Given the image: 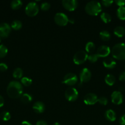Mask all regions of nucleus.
<instances>
[{
	"label": "nucleus",
	"mask_w": 125,
	"mask_h": 125,
	"mask_svg": "<svg viewBox=\"0 0 125 125\" xmlns=\"http://www.w3.org/2000/svg\"><path fill=\"white\" fill-rule=\"evenodd\" d=\"M119 123L120 125H125V114L120 117L119 119Z\"/></svg>",
	"instance_id": "nucleus-37"
},
{
	"label": "nucleus",
	"mask_w": 125,
	"mask_h": 125,
	"mask_svg": "<svg viewBox=\"0 0 125 125\" xmlns=\"http://www.w3.org/2000/svg\"><path fill=\"white\" fill-rule=\"evenodd\" d=\"M4 104V100L3 97L0 95V107H2Z\"/></svg>",
	"instance_id": "nucleus-40"
},
{
	"label": "nucleus",
	"mask_w": 125,
	"mask_h": 125,
	"mask_svg": "<svg viewBox=\"0 0 125 125\" xmlns=\"http://www.w3.org/2000/svg\"><path fill=\"white\" fill-rule=\"evenodd\" d=\"M116 15L119 19L125 20V7H120L116 10Z\"/></svg>",
	"instance_id": "nucleus-21"
},
{
	"label": "nucleus",
	"mask_w": 125,
	"mask_h": 125,
	"mask_svg": "<svg viewBox=\"0 0 125 125\" xmlns=\"http://www.w3.org/2000/svg\"><path fill=\"white\" fill-rule=\"evenodd\" d=\"M115 2L120 7H124L125 5V0H116Z\"/></svg>",
	"instance_id": "nucleus-35"
},
{
	"label": "nucleus",
	"mask_w": 125,
	"mask_h": 125,
	"mask_svg": "<svg viewBox=\"0 0 125 125\" xmlns=\"http://www.w3.org/2000/svg\"><path fill=\"white\" fill-rule=\"evenodd\" d=\"M98 56H97L96 54H92L88 56V60L91 62V63H95L98 60Z\"/></svg>",
	"instance_id": "nucleus-31"
},
{
	"label": "nucleus",
	"mask_w": 125,
	"mask_h": 125,
	"mask_svg": "<svg viewBox=\"0 0 125 125\" xmlns=\"http://www.w3.org/2000/svg\"><path fill=\"white\" fill-rule=\"evenodd\" d=\"M7 68H8V67L6 63H3V62L0 63V71L1 72H5V71L7 70Z\"/></svg>",
	"instance_id": "nucleus-36"
},
{
	"label": "nucleus",
	"mask_w": 125,
	"mask_h": 125,
	"mask_svg": "<svg viewBox=\"0 0 125 125\" xmlns=\"http://www.w3.org/2000/svg\"><path fill=\"white\" fill-rule=\"evenodd\" d=\"M21 125H32V124L31 123H29V122H27V121H23L21 123Z\"/></svg>",
	"instance_id": "nucleus-41"
},
{
	"label": "nucleus",
	"mask_w": 125,
	"mask_h": 125,
	"mask_svg": "<svg viewBox=\"0 0 125 125\" xmlns=\"http://www.w3.org/2000/svg\"><path fill=\"white\" fill-rule=\"evenodd\" d=\"M65 98L69 101H75L78 97V92L76 89L69 87L65 92Z\"/></svg>",
	"instance_id": "nucleus-7"
},
{
	"label": "nucleus",
	"mask_w": 125,
	"mask_h": 125,
	"mask_svg": "<svg viewBox=\"0 0 125 125\" xmlns=\"http://www.w3.org/2000/svg\"><path fill=\"white\" fill-rule=\"evenodd\" d=\"M111 50L108 46L102 45L99 46L97 50L96 54L98 57H107L110 54Z\"/></svg>",
	"instance_id": "nucleus-14"
},
{
	"label": "nucleus",
	"mask_w": 125,
	"mask_h": 125,
	"mask_svg": "<svg viewBox=\"0 0 125 125\" xmlns=\"http://www.w3.org/2000/svg\"><path fill=\"white\" fill-rule=\"evenodd\" d=\"M50 7V3H49V2H43V3H42L41 5H40V9H41V10H42L44 11L48 10H49Z\"/></svg>",
	"instance_id": "nucleus-33"
},
{
	"label": "nucleus",
	"mask_w": 125,
	"mask_h": 125,
	"mask_svg": "<svg viewBox=\"0 0 125 125\" xmlns=\"http://www.w3.org/2000/svg\"><path fill=\"white\" fill-rule=\"evenodd\" d=\"M23 86L20 83L17 81L10 82L7 87V95L11 98L17 99L20 98L23 94Z\"/></svg>",
	"instance_id": "nucleus-1"
},
{
	"label": "nucleus",
	"mask_w": 125,
	"mask_h": 125,
	"mask_svg": "<svg viewBox=\"0 0 125 125\" xmlns=\"http://www.w3.org/2000/svg\"><path fill=\"white\" fill-rule=\"evenodd\" d=\"M8 50L7 48L4 45H0V58L4 57L7 55Z\"/></svg>",
	"instance_id": "nucleus-29"
},
{
	"label": "nucleus",
	"mask_w": 125,
	"mask_h": 125,
	"mask_svg": "<svg viewBox=\"0 0 125 125\" xmlns=\"http://www.w3.org/2000/svg\"><path fill=\"white\" fill-rule=\"evenodd\" d=\"M98 97L95 94L93 93H89L85 95L83 98V101L87 105H93L95 104L98 102Z\"/></svg>",
	"instance_id": "nucleus-12"
},
{
	"label": "nucleus",
	"mask_w": 125,
	"mask_h": 125,
	"mask_svg": "<svg viewBox=\"0 0 125 125\" xmlns=\"http://www.w3.org/2000/svg\"><path fill=\"white\" fill-rule=\"evenodd\" d=\"M69 22L71 23H72V24H74V20L72 19V18H71V19H69Z\"/></svg>",
	"instance_id": "nucleus-42"
},
{
	"label": "nucleus",
	"mask_w": 125,
	"mask_h": 125,
	"mask_svg": "<svg viewBox=\"0 0 125 125\" xmlns=\"http://www.w3.org/2000/svg\"><path fill=\"white\" fill-rule=\"evenodd\" d=\"M39 12V6L35 2H30L25 7V13L29 17H34Z\"/></svg>",
	"instance_id": "nucleus-5"
},
{
	"label": "nucleus",
	"mask_w": 125,
	"mask_h": 125,
	"mask_svg": "<svg viewBox=\"0 0 125 125\" xmlns=\"http://www.w3.org/2000/svg\"><path fill=\"white\" fill-rule=\"evenodd\" d=\"M98 102L100 104L105 106V105L107 104L108 100H107V98L105 97V96H100V98H98Z\"/></svg>",
	"instance_id": "nucleus-32"
},
{
	"label": "nucleus",
	"mask_w": 125,
	"mask_h": 125,
	"mask_svg": "<svg viewBox=\"0 0 125 125\" xmlns=\"http://www.w3.org/2000/svg\"><path fill=\"white\" fill-rule=\"evenodd\" d=\"M91 78V73L87 68H84L81 70L80 73V80L81 84L89 81Z\"/></svg>",
	"instance_id": "nucleus-11"
},
{
	"label": "nucleus",
	"mask_w": 125,
	"mask_h": 125,
	"mask_svg": "<svg viewBox=\"0 0 125 125\" xmlns=\"http://www.w3.org/2000/svg\"><path fill=\"white\" fill-rule=\"evenodd\" d=\"M54 21L55 23L60 26H64L69 23V18L66 14L61 12L56 13L54 17Z\"/></svg>",
	"instance_id": "nucleus-6"
},
{
	"label": "nucleus",
	"mask_w": 125,
	"mask_h": 125,
	"mask_svg": "<svg viewBox=\"0 0 125 125\" xmlns=\"http://www.w3.org/2000/svg\"><path fill=\"white\" fill-rule=\"evenodd\" d=\"M112 54L113 58L118 60L125 59V43H119L113 46Z\"/></svg>",
	"instance_id": "nucleus-3"
},
{
	"label": "nucleus",
	"mask_w": 125,
	"mask_h": 125,
	"mask_svg": "<svg viewBox=\"0 0 125 125\" xmlns=\"http://www.w3.org/2000/svg\"><path fill=\"white\" fill-rule=\"evenodd\" d=\"M111 100L115 104H121L123 101V95L120 91H114L111 95Z\"/></svg>",
	"instance_id": "nucleus-13"
},
{
	"label": "nucleus",
	"mask_w": 125,
	"mask_h": 125,
	"mask_svg": "<svg viewBox=\"0 0 125 125\" xmlns=\"http://www.w3.org/2000/svg\"><path fill=\"white\" fill-rule=\"evenodd\" d=\"M11 32V27L8 23H0V37L6 38L9 36Z\"/></svg>",
	"instance_id": "nucleus-10"
},
{
	"label": "nucleus",
	"mask_w": 125,
	"mask_h": 125,
	"mask_svg": "<svg viewBox=\"0 0 125 125\" xmlns=\"http://www.w3.org/2000/svg\"><path fill=\"white\" fill-rule=\"evenodd\" d=\"M85 12L89 15H98L102 10L101 4L96 1H91L88 2L85 7Z\"/></svg>",
	"instance_id": "nucleus-2"
},
{
	"label": "nucleus",
	"mask_w": 125,
	"mask_h": 125,
	"mask_svg": "<svg viewBox=\"0 0 125 125\" xmlns=\"http://www.w3.org/2000/svg\"><path fill=\"white\" fill-rule=\"evenodd\" d=\"M88 54L86 51L80 50L76 52L73 57V61L75 64L80 65L84 63L88 59Z\"/></svg>",
	"instance_id": "nucleus-4"
},
{
	"label": "nucleus",
	"mask_w": 125,
	"mask_h": 125,
	"mask_svg": "<svg viewBox=\"0 0 125 125\" xmlns=\"http://www.w3.org/2000/svg\"><path fill=\"white\" fill-rule=\"evenodd\" d=\"M77 81H78L77 76L74 73H69L64 76L62 83L66 85L71 86L75 85L77 83Z\"/></svg>",
	"instance_id": "nucleus-8"
},
{
	"label": "nucleus",
	"mask_w": 125,
	"mask_h": 125,
	"mask_svg": "<svg viewBox=\"0 0 125 125\" xmlns=\"http://www.w3.org/2000/svg\"><path fill=\"white\" fill-rule=\"evenodd\" d=\"M103 65L104 67L109 69H112L115 68L116 63L115 60L112 57H105L103 61Z\"/></svg>",
	"instance_id": "nucleus-15"
},
{
	"label": "nucleus",
	"mask_w": 125,
	"mask_h": 125,
	"mask_svg": "<svg viewBox=\"0 0 125 125\" xmlns=\"http://www.w3.org/2000/svg\"><path fill=\"white\" fill-rule=\"evenodd\" d=\"M36 125H48L46 122L44 120H39L36 123Z\"/></svg>",
	"instance_id": "nucleus-39"
},
{
	"label": "nucleus",
	"mask_w": 125,
	"mask_h": 125,
	"mask_svg": "<svg viewBox=\"0 0 125 125\" xmlns=\"http://www.w3.org/2000/svg\"><path fill=\"white\" fill-rule=\"evenodd\" d=\"M95 50V45L92 42H88L85 45V50L86 52L88 53H91Z\"/></svg>",
	"instance_id": "nucleus-27"
},
{
	"label": "nucleus",
	"mask_w": 125,
	"mask_h": 125,
	"mask_svg": "<svg viewBox=\"0 0 125 125\" xmlns=\"http://www.w3.org/2000/svg\"><path fill=\"white\" fill-rule=\"evenodd\" d=\"M23 2L20 0H13L11 2V7L12 9L17 10L22 6Z\"/></svg>",
	"instance_id": "nucleus-24"
},
{
	"label": "nucleus",
	"mask_w": 125,
	"mask_h": 125,
	"mask_svg": "<svg viewBox=\"0 0 125 125\" xmlns=\"http://www.w3.org/2000/svg\"><path fill=\"white\" fill-rule=\"evenodd\" d=\"M23 74V71L20 68H16L13 72V77L15 79H22Z\"/></svg>",
	"instance_id": "nucleus-23"
},
{
	"label": "nucleus",
	"mask_w": 125,
	"mask_h": 125,
	"mask_svg": "<svg viewBox=\"0 0 125 125\" xmlns=\"http://www.w3.org/2000/svg\"><path fill=\"white\" fill-rule=\"evenodd\" d=\"M53 125H61L60 124V123H58V122H56V123H53Z\"/></svg>",
	"instance_id": "nucleus-43"
},
{
	"label": "nucleus",
	"mask_w": 125,
	"mask_h": 125,
	"mask_svg": "<svg viewBox=\"0 0 125 125\" xmlns=\"http://www.w3.org/2000/svg\"><path fill=\"white\" fill-rule=\"evenodd\" d=\"M99 37L103 41H109L110 39V34L107 31H102L99 33Z\"/></svg>",
	"instance_id": "nucleus-22"
},
{
	"label": "nucleus",
	"mask_w": 125,
	"mask_h": 125,
	"mask_svg": "<svg viewBox=\"0 0 125 125\" xmlns=\"http://www.w3.org/2000/svg\"><path fill=\"white\" fill-rule=\"evenodd\" d=\"M1 37H0V43H1Z\"/></svg>",
	"instance_id": "nucleus-44"
},
{
	"label": "nucleus",
	"mask_w": 125,
	"mask_h": 125,
	"mask_svg": "<svg viewBox=\"0 0 125 125\" xmlns=\"http://www.w3.org/2000/svg\"><path fill=\"white\" fill-rule=\"evenodd\" d=\"M62 5L67 10L74 11L78 6V2L76 0H63Z\"/></svg>",
	"instance_id": "nucleus-9"
},
{
	"label": "nucleus",
	"mask_w": 125,
	"mask_h": 125,
	"mask_svg": "<svg viewBox=\"0 0 125 125\" xmlns=\"http://www.w3.org/2000/svg\"><path fill=\"white\" fill-rule=\"evenodd\" d=\"M21 83H22V84H23L25 86H29L32 84V79L28 77H23L21 79Z\"/></svg>",
	"instance_id": "nucleus-30"
},
{
	"label": "nucleus",
	"mask_w": 125,
	"mask_h": 125,
	"mask_svg": "<svg viewBox=\"0 0 125 125\" xmlns=\"http://www.w3.org/2000/svg\"><path fill=\"white\" fill-rule=\"evenodd\" d=\"M33 109L36 113L42 114L45 111V104L41 101H37L33 104Z\"/></svg>",
	"instance_id": "nucleus-16"
},
{
	"label": "nucleus",
	"mask_w": 125,
	"mask_h": 125,
	"mask_svg": "<svg viewBox=\"0 0 125 125\" xmlns=\"http://www.w3.org/2000/svg\"><path fill=\"white\" fill-rule=\"evenodd\" d=\"M119 80L121 81H125V72H121L119 75Z\"/></svg>",
	"instance_id": "nucleus-38"
},
{
	"label": "nucleus",
	"mask_w": 125,
	"mask_h": 125,
	"mask_svg": "<svg viewBox=\"0 0 125 125\" xmlns=\"http://www.w3.org/2000/svg\"><path fill=\"white\" fill-rule=\"evenodd\" d=\"M113 2V1H111V0H103V1H102L101 3L105 7H109L112 4Z\"/></svg>",
	"instance_id": "nucleus-34"
},
{
	"label": "nucleus",
	"mask_w": 125,
	"mask_h": 125,
	"mask_svg": "<svg viewBox=\"0 0 125 125\" xmlns=\"http://www.w3.org/2000/svg\"><path fill=\"white\" fill-rule=\"evenodd\" d=\"M105 117L109 122H114L116 118V115L115 111L112 109H109L105 111Z\"/></svg>",
	"instance_id": "nucleus-17"
},
{
	"label": "nucleus",
	"mask_w": 125,
	"mask_h": 125,
	"mask_svg": "<svg viewBox=\"0 0 125 125\" xmlns=\"http://www.w3.org/2000/svg\"><path fill=\"white\" fill-rule=\"evenodd\" d=\"M105 83L107 84L109 86H112V85H113L115 83V81H116V79H115V77L112 74H107L105 77Z\"/></svg>",
	"instance_id": "nucleus-20"
},
{
	"label": "nucleus",
	"mask_w": 125,
	"mask_h": 125,
	"mask_svg": "<svg viewBox=\"0 0 125 125\" xmlns=\"http://www.w3.org/2000/svg\"><path fill=\"white\" fill-rule=\"evenodd\" d=\"M113 33L116 36L118 37H122L125 35V28L121 26H116L114 29Z\"/></svg>",
	"instance_id": "nucleus-18"
},
{
	"label": "nucleus",
	"mask_w": 125,
	"mask_h": 125,
	"mask_svg": "<svg viewBox=\"0 0 125 125\" xmlns=\"http://www.w3.org/2000/svg\"><path fill=\"white\" fill-rule=\"evenodd\" d=\"M33 100V97L29 94H23L20 96V101L23 104H28L31 103Z\"/></svg>",
	"instance_id": "nucleus-19"
},
{
	"label": "nucleus",
	"mask_w": 125,
	"mask_h": 125,
	"mask_svg": "<svg viewBox=\"0 0 125 125\" xmlns=\"http://www.w3.org/2000/svg\"><path fill=\"white\" fill-rule=\"evenodd\" d=\"M100 17L102 21L105 23H109V22H110V21L112 20V17L110 16V15L109 13H106V12H103V13H102L100 14Z\"/></svg>",
	"instance_id": "nucleus-26"
},
{
	"label": "nucleus",
	"mask_w": 125,
	"mask_h": 125,
	"mask_svg": "<svg viewBox=\"0 0 125 125\" xmlns=\"http://www.w3.org/2000/svg\"><path fill=\"white\" fill-rule=\"evenodd\" d=\"M11 27L12 29H14V30L15 31L20 30V29L22 28V23L20 21L16 20L13 21L12 22Z\"/></svg>",
	"instance_id": "nucleus-25"
},
{
	"label": "nucleus",
	"mask_w": 125,
	"mask_h": 125,
	"mask_svg": "<svg viewBox=\"0 0 125 125\" xmlns=\"http://www.w3.org/2000/svg\"><path fill=\"white\" fill-rule=\"evenodd\" d=\"M11 114L8 111H3L0 114V118L3 121H8L11 119Z\"/></svg>",
	"instance_id": "nucleus-28"
}]
</instances>
